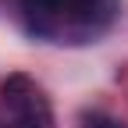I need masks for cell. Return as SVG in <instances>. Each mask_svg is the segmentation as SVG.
Returning <instances> with one entry per match:
<instances>
[{
    "label": "cell",
    "instance_id": "obj_3",
    "mask_svg": "<svg viewBox=\"0 0 128 128\" xmlns=\"http://www.w3.org/2000/svg\"><path fill=\"white\" fill-rule=\"evenodd\" d=\"M82 128H121V124L110 121V118H103V114H86L82 118Z\"/></svg>",
    "mask_w": 128,
    "mask_h": 128
},
{
    "label": "cell",
    "instance_id": "obj_2",
    "mask_svg": "<svg viewBox=\"0 0 128 128\" xmlns=\"http://www.w3.org/2000/svg\"><path fill=\"white\" fill-rule=\"evenodd\" d=\"M4 100L14 110V128H46V107L25 75H14L4 82Z\"/></svg>",
    "mask_w": 128,
    "mask_h": 128
},
{
    "label": "cell",
    "instance_id": "obj_1",
    "mask_svg": "<svg viewBox=\"0 0 128 128\" xmlns=\"http://www.w3.org/2000/svg\"><path fill=\"white\" fill-rule=\"evenodd\" d=\"M25 18L39 36H96L110 22L114 0H22Z\"/></svg>",
    "mask_w": 128,
    "mask_h": 128
}]
</instances>
